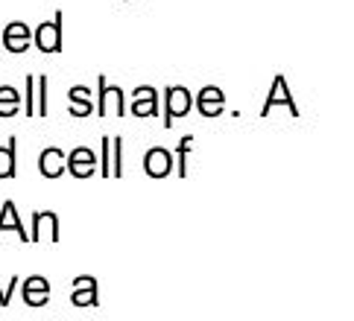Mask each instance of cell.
I'll list each match as a JSON object with an SVG mask.
<instances>
[{"label": "cell", "mask_w": 354, "mask_h": 321, "mask_svg": "<svg viewBox=\"0 0 354 321\" xmlns=\"http://www.w3.org/2000/svg\"><path fill=\"white\" fill-rule=\"evenodd\" d=\"M3 47L9 53H24L27 47H32V30L24 21H12L3 30Z\"/></svg>", "instance_id": "8fae6325"}, {"label": "cell", "mask_w": 354, "mask_h": 321, "mask_svg": "<svg viewBox=\"0 0 354 321\" xmlns=\"http://www.w3.org/2000/svg\"><path fill=\"white\" fill-rule=\"evenodd\" d=\"M129 111L135 114V117H156V114H158V91H156L153 85L135 88V97H132Z\"/></svg>", "instance_id": "4fadbf2b"}, {"label": "cell", "mask_w": 354, "mask_h": 321, "mask_svg": "<svg viewBox=\"0 0 354 321\" xmlns=\"http://www.w3.org/2000/svg\"><path fill=\"white\" fill-rule=\"evenodd\" d=\"M41 237H47L50 242H59V213L53 211H35L32 213V228H30V242H41Z\"/></svg>", "instance_id": "5b68a950"}, {"label": "cell", "mask_w": 354, "mask_h": 321, "mask_svg": "<svg viewBox=\"0 0 354 321\" xmlns=\"http://www.w3.org/2000/svg\"><path fill=\"white\" fill-rule=\"evenodd\" d=\"M65 170H68V155L62 152L59 146H47V149H41V155H39V173L44 175V178H59V175H65Z\"/></svg>", "instance_id": "30bf717a"}, {"label": "cell", "mask_w": 354, "mask_h": 321, "mask_svg": "<svg viewBox=\"0 0 354 321\" xmlns=\"http://www.w3.org/2000/svg\"><path fill=\"white\" fill-rule=\"evenodd\" d=\"M173 166H176V155L170 149H164V146H153V149H147V155H144V170L149 178H167L173 173Z\"/></svg>", "instance_id": "8992f818"}, {"label": "cell", "mask_w": 354, "mask_h": 321, "mask_svg": "<svg viewBox=\"0 0 354 321\" xmlns=\"http://www.w3.org/2000/svg\"><path fill=\"white\" fill-rule=\"evenodd\" d=\"M100 175L111 178V135L100 137Z\"/></svg>", "instance_id": "ffe728a7"}, {"label": "cell", "mask_w": 354, "mask_h": 321, "mask_svg": "<svg viewBox=\"0 0 354 321\" xmlns=\"http://www.w3.org/2000/svg\"><path fill=\"white\" fill-rule=\"evenodd\" d=\"M47 85H50V76H47V73L35 76V117H47V114H50Z\"/></svg>", "instance_id": "e0dca14e"}, {"label": "cell", "mask_w": 354, "mask_h": 321, "mask_svg": "<svg viewBox=\"0 0 354 321\" xmlns=\"http://www.w3.org/2000/svg\"><path fill=\"white\" fill-rule=\"evenodd\" d=\"M18 289V275L9 280V284H0V307H9L12 304V292Z\"/></svg>", "instance_id": "603a6c76"}, {"label": "cell", "mask_w": 354, "mask_h": 321, "mask_svg": "<svg viewBox=\"0 0 354 321\" xmlns=\"http://www.w3.org/2000/svg\"><path fill=\"white\" fill-rule=\"evenodd\" d=\"M21 295L27 307H47L50 304V280L41 275H32L21 284Z\"/></svg>", "instance_id": "9c48e42d"}, {"label": "cell", "mask_w": 354, "mask_h": 321, "mask_svg": "<svg viewBox=\"0 0 354 321\" xmlns=\"http://www.w3.org/2000/svg\"><path fill=\"white\" fill-rule=\"evenodd\" d=\"M68 111H71V117H91V114H97V106L91 99V88L73 85L68 91Z\"/></svg>", "instance_id": "7c38bea8"}, {"label": "cell", "mask_w": 354, "mask_h": 321, "mask_svg": "<svg viewBox=\"0 0 354 321\" xmlns=\"http://www.w3.org/2000/svg\"><path fill=\"white\" fill-rule=\"evenodd\" d=\"M191 149H194V135H185L176 146V173L179 178H187V158H191Z\"/></svg>", "instance_id": "ac0fdd59"}, {"label": "cell", "mask_w": 354, "mask_h": 321, "mask_svg": "<svg viewBox=\"0 0 354 321\" xmlns=\"http://www.w3.org/2000/svg\"><path fill=\"white\" fill-rule=\"evenodd\" d=\"M191 108H194V94L185 85L164 88V128H173V123L187 117Z\"/></svg>", "instance_id": "6da1fadb"}, {"label": "cell", "mask_w": 354, "mask_h": 321, "mask_svg": "<svg viewBox=\"0 0 354 321\" xmlns=\"http://www.w3.org/2000/svg\"><path fill=\"white\" fill-rule=\"evenodd\" d=\"M18 108H24V97L18 94V88L0 85V117H15Z\"/></svg>", "instance_id": "2e32d148"}, {"label": "cell", "mask_w": 354, "mask_h": 321, "mask_svg": "<svg viewBox=\"0 0 354 321\" xmlns=\"http://www.w3.org/2000/svg\"><path fill=\"white\" fill-rule=\"evenodd\" d=\"M24 117H35V76L24 79Z\"/></svg>", "instance_id": "44dd1931"}, {"label": "cell", "mask_w": 354, "mask_h": 321, "mask_svg": "<svg viewBox=\"0 0 354 321\" xmlns=\"http://www.w3.org/2000/svg\"><path fill=\"white\" fill-rule=\"evenodd\" d=\"M111 178H123V137L111 135Z\"/></svg>", "instance_id": "d6986e66"}, {"label": "cell", "mask_w": 354, "mask_h": 321, "mask_svg": "<svg viewBox=\"0 0 354 321\" xmlns=\"http://www.w3.org/2000/svg\"><path fill=\"white\" fill-rule=\"evenodd\" d=\"M18 178V135H9V140L0 146V182Z\"/></svg>", "instance_id": "9a60e30c"}, {"label": "cell", "mask_w": 354, "mask_h": 321, "mask_svg": "<svg viewBox=\"0 0 354 321\" xmlns=\"http://www.w3.org/2000/svg\"><path fill=\"white\" fill-rule=\"evenodd\" d=\"M100 99H97V117H126V94L120 85H109L106 76H97Z\"/></svg>", "instance_id": "7a4b0ae2"}, {"label": "cell", "mask_w": 354, "mask_h": 321, "mask_svg": "<svg viewBox=\"0 0 354 321\" xmlns=\"http://www.w3.org/2000/svg\"><path fill=\"white\" fill-rule=\"evenodd\" d=\"M194 106L202 117H220L223 114V106H225V97L217 85H205L202 91L194 97Z\"/></svg>", "instance_id": "ba28073f"}, {"label": "cell", "mask_w": 354, "mask_h": 321, "mask_svg": "<svg viewBox=\"0 0 354 321\" xmlns=\"http://www.w3.org/2000/svg\"><path fill=\"white\" fill-rule=\"evenodd\" d=\"M62 27H65V15L56 12L53 21H41L39 30L32 32V47H39L41 53H62Z\"/></svg>", "instance_id": "3957f363"}, {"label": "cell", "mask_w": 354, "mask_h": 321, "mask_svg": "<svg viewBox=\"0 0 354 321\" xmlns=\"http://www.w3.org/2000/svg\"><path fill=\"white\" fill-rule=\"evenodd\" d=\"M71 304H73V307H97V304H100V295H97V278H91V275H80V278H73Z\"/></svg>", "instance_id": "5bb4252c"}, {"label": "cell", "mask_w": 354, "mask_h": 321, "mask_svg": "<svg viewBox=\"0 0 354 321\" xmlns=\"http://www.w3.org/2000/svg\"><path fill=\"white\" fill-rule=\"evenodd\" d=\"M68 173L73 178H80V182L97 175L100 173V155L94 149H88V146H73L68 152Z\"/></svg>", "instance_id": "277c9868"}, {"label": "cell", "mask_w": 354, "mask_h": 321, "mask_svg": "<svg viewBox=\"0 0 354 321\" xmlns=\"http://www.w3.org/2000/svg\"><path fill=\"white\" fill-rule=\"evenodd\" d=\"M275 102H290L287 99V88H284V79H275V85H272V94H270V99H267V106H263V114H267Z\"/></svg>", "instance_id": "7402d4cb"}, {"label": "cell", "mask_w": 354, "mask_h": 321, "mask_svg": "<svg viewBox=\"0 0 354 321\" xmlns=\"http://www.w3.org/2000/svg\"><path fill=\"white\" fill-rule=\"evenodd\" d=\"M3 234H15L18 242H30V231L24 228L21 222V213L15 208V202L6 199L3 208H0V240H3Z\"/></svg>", "instance_id": "52a82bcc"}]
</instances>
